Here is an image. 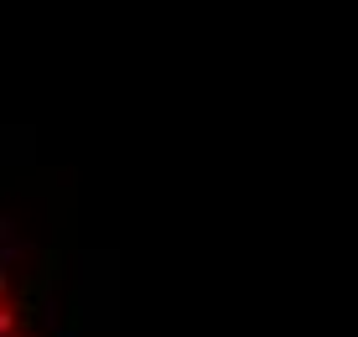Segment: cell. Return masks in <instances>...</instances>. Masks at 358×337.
<instances>
[{
    "label": "cell",
    "mask_w": 358,
    "mask_h": 337,
    "mask_svg": "<svg viewBox=\"0 0 358 337\" xmlns=\"http://www.w3.org/2000/svg\"><path fill=\"white\" fill-rule=\"evenodd\" d=\"M0 337H36V301L6 234H0Z\"/></svg>",
    "instance_id": "obj_1"
}]
</instances>
